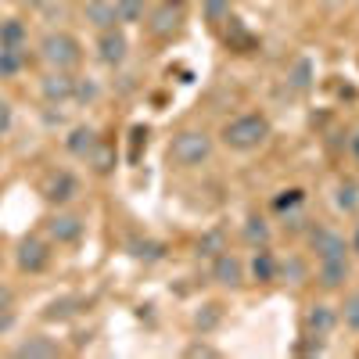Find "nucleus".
Segmentation results:
<instances>
[{
  "mask_svg": "<svg viewBox=\"0 0 359 359\" xmlns=\"http://www.w3.org/2000/svg\"><path fill=\"white\" fill-rule=\"evenodd\" d=\"M269 137V123L262 115H237L223 126V144L233 151H255V147Z\"/></svg>",
  "mask_w": 359,
  "mask_h": 359,
  "instance_id": "obj_1",
  "label": "nucleus"
},
{
  "mask_svg": "<svg viewBox=\"0 0 359 359\" xmlns=\"http://www.w3.org/2000/svg\"><path fill=\"white\" fill-rule=\"evenodd\" d=\"M208 155H212V137H208L205 130H184L169 144V158L180 169H194V165L208 162Z\"/></svg>",
  "mask_w": 359,
  "mask_h": 359,
  "instance_id": "obj_2",
  "label": "nucleus"
},
{
  "mask_svg": "<svg viewBox=\"0 0 359 359\" xmlns=\"http://www.w3.org/2000/svg\"><path fill=\"white\" fill-rule=\"evenodd\" d=\"M40 57H43L50 69H65L69 72L79 62V43L69 33H47L43 43H40Z\"/></svg>",
  "mask_w": 359,
  "mask_h": 359,
  "instance_id": "obj_3",
  "label": "nucleus"
},
{
  "mask_svg": "<svg viewBox=\"0 0 359 359\" xmlns=\"http://www.w3.org/2000/svg\"><path fill=\"white\" fill-rule=\"evenodd\" d=\"M180 22H184V0H165V4H158L151 15H147V29H151V36H172Z\"/></svg>",
  "mask_w": 359,
  "mask_h": 359,
  "instance_id": "obj_4",
  "label": "nucleus"
},
{
  "mask_svg": "<svg viewBox=\"0 0 359 359\" xmlns=\"http://www.w3.org/2000/svg\"><path fill=\"white\" fill-rule=\"evenodd\" d=\"M309 245L320 259H345L348 255V245H345V237L331 226H313L309 230Z\"/></svg>",
  "mask_w": 359,
  "mask_h": 359,
  "instance_id": "obj_5",
  "label": "nucleus"
},
{
  "mask_svg": "<svg viewBox=\"0 0 359 359\" xmlns=\"http://www.w3.org/2000/svg\"><path fill=\"white\" fill-rule=\"evenodd\" d=\"M18 269L22 273H40V269H47V262H50V252H47V245L40 241V237H25V241L18 245Z\"/></svg>",
  "mask_w": 359,
  "mask_h": 359,
  "instance_id": "obj_6",
  "label": "nucleus"
},
{
  "mask_svg": "<svg viewBox=\"0 0 359 359\" xmlns=\"http://www.w3.org/2000/svg\"><path fill=\"white\" fill-rule=\"evenodd\" d=\"M83 230H86V223L79 216H72V212H57V216L47 219V233L54 237L57 245H76L83 237Z\"/></svg>",
  "mask_w": 359,
  "mask_h": 359,
  "instance_id": "obj_7",
  "label": "nucleus"
},
{
  "mask_svg": "<svg viewBox=\"0 0 359 359\" xmlns=\"http://www.w3.org/2000/svg\"><path fill=\"white\" fill-rule=\"evenodd\" d=\"M79 194V180L72 176V172H50V180H47V187H43V198L47 201H54V205H65V201H72Z\"/></svg>",
  "mask_w": 359,
  "mask_h": 359,
  "instance_id": "obj_8",
  "label": "nucleus"
},
{
  "mask_svg": "<svg viewBox=\"0 0 359 359\" xmlns=\"http://www.w3.org/2000/svg\"><path fill=\"white\" fill-rule=\"evenodd\" d=\"M97 47H101V62L104 65H123L126 50H130V40H126V33H118V29H104Z\"/></svg>",
  "mask_w": 359,
  "mask_h": 359,
  "instance_id": "obj_9",
  "label": "nucleus"
},
{
  "mask_svg": "<svg viewBox=\"0 0 359 359\" xmlns=\"http://www.w3.org/2000/svg\"><path fill=\"white\" fill-rule=\"evenodd\" d=\"M241 277H245L241 259L230 255V252H219V255H216V262H212V280H216V284H223V287H237V284H241Z\"/></svg>",
  "mask_w": 359,
  "mask_h": 359,
  "instance_id": "obj_10",
  "label": "nucleus"
},
{
  "mask_svg": "<svg viewBox=\"0 0 359 359\" xmlns=\"http://www.w3.org/2000/svg\"><path fill=\"white\" fill-rule=\"evenodd\" d=\"M83 18L94 25V29H115V22H118V15H115V0H86L83 4Z\"/></svg>",
  "mask_w": 359,
  "mask_h": 359,
  "instance_id": "obj_11",
  "label": "nucleus"
},
{
  "mask_svg": "<svg viewBox=\"0 0 359 359\" xmlns=\"http://www.w3.org/2000/svg\"><path fill=\"white\" fill-rule=\"evenodd\" d=\"M40 90H43V97H47V101H69V97H72V90H76V79H72L65 69H54L50 76H43Z\"/></svg>",
  "mask_w": 359,
  "mask_h": 359,
  "instance_id": "obj_12",
  "label": "nucleus"
},
{
  "mask_svg": "<svg viewBox=\"0 0 359 359\" xmlns=\"http://www.w3.org/2000/svg\"><path fill=\"white\" fill-rule=\"evenodd\" d=\"M320 287L334 291L348 280V259H320V273H316Z\"/></svg>",
  "mask_w": 359,
  "mask_h": 359,
  "instance_id": "obj_13",
  "label": "nucleus"
},
{
  "mask_svg": "<svg viewBox=\"0 0 359 359\" xmlns=\"http://www.w3.org/2000/svg\"><path fill=\"white\" fill-rule=\"evenodd\" d=\"M101 140H97V130H90V126H76L65 140V147L76 155V158H90V151H94Z\"/></svg>",
  "mask_w": 359,
  "mask_h": 359,
  "instance_id": "obj_14",
  "label": "nucleus"
},
{
  "mask_svg": "<svg viewBox=\"0 0 359 359\" xmlns=\"http://www.w3.org/2000/svg\"><path fill=\"white\" fill-rule=\"evenodd\" d=\"M334 327H338V313L331 309V306H313L309 309V331L316 334V338H323V334H331L334 331Z\"/></svg>",
  "mask_w": 359,
  "mask_h": 359,
  "instance_id": "obj_15",
  "label": "nucleus"
},
{
  "mask_svg": "<svg viewBox=\"0 0 359 359\" xmlns=\"http://www.w3.org/2000/svg\"><path fill=\"white\" fill-rule=\"evenodd\" d=\"M15 355H29V359H36V355H43V359H50V355H57V345L50 341V338H43V334H36V338H29V341H22L18 348H15Z\"/></svg>",
  "mask_w": 359,
  "mask_h": 359,
  "instance_id": "obj_16",
  "label": "nucleus"
},
{
  "mask_svg": "<svg viewBox=\"0 0 359 359\" xmlns=\"http://www.w3.org/2000/svg\"><path fill=\"white\" fill-rule=\"evenodd\" d=\"M252 277L262 280V284H266V280H277V259L269 255L266 248L255 252V259H252Z\"/></svg>",
  "mask_w": 359,
  "mask_h": 359,
  "instance_id": "obj_17",
  "label": "nucleus"
},
{
  "mask_svg": "<svg viewBox=\"0 0 359 359\" xmlns=\"http://www.w3.org/2000/svg\"><path fill=\"white\" fill-rule=\"evenodd\" d=\"M22 40H25V25L18 18L0 22V47H22Z\"/></svg>",
  "mask_w": 359,
  "mask_h": 359,
  "instance_id": "obj_18",
  "label": "nucleus"
},
{
  "mask_svg": "<svg viewBox=\"0 0 359 359\" xmlns=\"http://www.w3.org/2000/svg\"><path fill=\"white\" fill-rule=\"evenodd\" d=\"M22 69V47H0V76H15Z\"/></svg>",
  "mask_w": 359,
  "mask_h": 359,
  "instance_id": "obj_19",
  "label": "nucleus"
},
{
  "mask_svg": "<svg viewBox=\"0 0 359 359\" xmlns=\"http://www.w3.org/2000/svg\"><path fill=\"white\" fill-rule=\"evenodd\" d=\"M118 22H140L144 18V0H115Z\"/></svg>",
  "mask_w": 359,
  "mask_h": 359,
  "instance_id": "obj_20",
  "label": "nucleus"
},
{
  "mask_svg": "<svg viewBox=\"0 0 359 359\" xmlns=\"http://www.w3.org/2000/svg\"><path fill=\"white\" fill-rule=\"evenodd\" d=\"M241 233H245V241H248V245H266V241H269V226H266V219H255V216L245 223Z\"/></svg>",
  "mask_w": 359,
  "mask_h": 359,
  "instance_id": "obj_21",
  "label": "nucleus"
},
{
  "mask_svg": "<svg viewBox=\"0 0 359 359\" xmlns=\"http://www.w3.org/2000/svg\"><path fill=\"white\" fill-rule=\"evenodd\" d=\"M277 277H287L291 284H302V280H306V262H302V259L277 262Z\"/></svg>",
  "mask_w": 359,
  "mask_h": 359,
  "instance_id": "obj_22",
  "label": "nucleus"
},
{
  "mask_svg": "<svg viewBox=\"0 0 359 359\" xmlns=\"http://www.w3.org/2000/svg\"><path fill=\"white\" fill-rule=\"evenodd\" d=\"M219 320H223V309H219V306H205V309L198 313V320H194V323L201 327V334H205V331H216Z\"/></svg>",
  "mask_w": 359,
  "mask_h": 359,
  "instance_id": "obj_23",
  "label": "nucleus"
},
{
  "mask_svg": "<svg viewBox=\"0 0 359 359\" xmlns=\"http://www.w3.org/2000/svg\"><path fill=\"white\" fill-rule=\"evenodd\" d=\"M133 255L144 259V262H155V259H162V245L158 241H137L133 245Z\"/></svg>",
  "mask_w": 359,
  "mask_h": 359,
  "instance_id": "obj_24",
  "label": "nucleus"
},
{
  "mask_svg": "<svg viewBox=\"0 0 359 359\" xmlns=\"http://www.w3.org/2000/svg\"><path fill=\"white\" fill-rule=\"evenodd\" d=\"M302 191H280V198H273V208H277V212H287V208H298V205H302Z\"/></svg>",
  "mask_w": 359,
  "mask_h": 359,
  "instance_id": "obj_25",
  "label": "nucleus"
},
{
  "mask_svg": "<svg viewBox=\"0 0 359 359\" xmlns=\"http://www.w3.org/2000/svg\"><path fill=\"white\" fill-rule=\"evenodd\" d=\"M345 313V327H352V331H359V294H352V298H345V306H341Z\"/></svg>",
  "mask_w": 359,
  "mask_h": 359,
  "instance_id": "obj_26",
  "label": "nucleus"
},
{
  "mask_svg": "<svg viewBox=\"0 0 359 359\" xmlns=\"http://www.w3.org/2000/svg\"><path fill=\"white\" fill-rule=\"evenodd\" d=\"M355 205H359V191L348 184V187H341L338 191V208L341 212H355Z\"/></svg>",
  "mask_w": 359,
  "mask_h": 359,
  "instance_id": "obj_27",
  "label": "nucleus"
},
{
  "mask_svg": "<svg viewBox=\"0 0 359 359\" xmlns=\"http://www.w3.org/2000/svg\"><path fill=\"white\" fill-rule=\"evenodd\" d=\"M90 162H94V169H97V172H108V169H111V151H108L104 144H97L94 151H90Z\"/></svg>",
  "mask_w": 359,
  "mask_h": 359,
  "instance_id": "obj_28",
  "label": "nucleus"
},
{
  "mask_svg": "<svg viewBox=\"0 0 359 359\" xmlns=\"http://www.w3.org/2000/svg\"><path fill=\"white\" fill-rule=\"evenodd\" d=\"M205 15L212 18V22H226V18H230V4H226V0H208Z\"/></svg>",
  "mask_w": 359,
  "mask_h": 359,
  "instance_id": "obj_29",
  "label": "nucleus"
},
{
  "mask_svg": "<svg viewBox=\"0 0 359 359\" xmlns=\"http://www.w3.org/2000/svg\"><path fill=\"white\" fill-rule=\"evenodd\" d=\"M309 76H313V65H309V62H298L294 72H291V83H294L298 90H306V86H309Z\"/></svg>",
  "mask_w": 359,
  "mask_h": 359,
  "instance_id": "obj_30",
  "label": "nucleus"
},
{
  "mask_svg": "<svg viewBox=\"0 0 359 359\" xmlns=\"http://www.w3.org/2000/svg\"><path fill=\"white\" fill-rule=\"evenodd\" d=\"M219 245H223V237H219V233H208V237H201L198 252H201V255H219V252H223Z\"/></svg>",
  "mask_w": 359,
  "mask_h": 359,
  "instance_id": "obj_31",
  "label": "nucleus"
},
{
  "mask_svg": "<svg viewBox=\"0 0 359 359\" xmlns=\"http://www.w3.org/2000/svg\"><path fill=\"white\" fill-rule=\"evenodd\" d=\"M72 97H79V101H94V97H97V83H76Z\"/></svg>",
  "mask_w": 359,
  "mask_h": 359,
  "instance_id": "obj_32",
  "label": "nucleus"
},
{
  "mask_svg": "<svg viewBox=\"0 0 359 359\" xmlns=\"http://www.w3.org/2000/svg\"><path fill=\"white\" fill-rule=\"evenodd\" d=\"M306 223H309V219H306L302 212H291V208H287V216H284V226H287L291 233H298V230H306Z\"/></svg>",
  "mask_w": 359,
  "mask_h": 359,
  "instance_id": "obj_33",
  "label": "nucleus"
},
{
  "mask_svg": "<svg viewBox=\"0 0 359 359\" xmlns=\"http://www.w3.org/2000/svg\"><path fill=\"white\" fill-rule=\"evenodd\" d=\"M11 130V104L0 97V133H8Z\"/></svg>",
  "mask_w": 359,
  "mask_h": 359,
  "instance_id": "obj_34",
  "label": "nucleus"
},
{
  "mask_svg": "<svg viewBox=\"0 0 359 359\" xmlns=\"http://www.w3.org/2000/svg\"><path fill=\"white\" fill-rule=\"evenodd\" d=\"M187 355H219V348H212V345H191Z\"/></svg>",
  "mask_w": 359,
  "mask_h": 359,
  "instance_id": "obj_35",
  "label": "nucleus"
},
{
  "mask_svg": "<svg viewBox=\"0 0 359 359\" xmlns=\"http://www.w3.org/2000/svg\"><path fill=\"white\" fill-rule=\"evenodd\" d=\"M11 302H15V294H11L8 287H0V313H4V309H11Z\"/></svg>",
  "mask_w": 359,
  "mask_h": 359,
  "instance_id": "obj_36",
  "label": "nucleus"
},
{
  "mask_svg": "<svg viewBox=\"0 0 359 359\" xmlns=\"http://www.w3.org/2000/svg\"><path fill=\"white\" fill-rule=\"evenodd\" d=\"M11 320H15V316H11L8 309H4V313H0V331H8V327H11Z\"/></svg>",
  "mask_w": 359,
  "mask_h": 359,
  "instance_id": "obj_37",
  "label": "nucleus"
},
{
  "mask_svg": "<svg viewBox=\"0 0 359 359\" xmlns=\"http://www.w3.org/2000/svg\"><path fill=\"white\" fill-rule=\"evenodd\" d=\"M352 252L359 255V223H355V230H352Z\"/></svg>",
  "mask_w": 359,
  "mask_h": 359,
  "instance_id": "obj_38",
  "label": "nucleus"
},
{
  "mask_svg": "<svg viewBox=\"0 0 359 359\" xmlns=\"http://www.w3.org/2000/svg\"><path fill=\"white\" fill-rule=\"evenodd\" d=\"M352 155L359 158V130H355V137H352Z\"/></svg>",
  "mask_w": 359,
  "mask_h": 359,
  "instance_id": "obj_39",
  "label": "nucleus"
},
{
  "mask_svg": "<svg viewBox=\"0 0 359 359\" xmlns=\"http://www.w3.org/2000/svg\"><path fill=\"white\" fill-rule=\"evenodd\" d=\"M25 4H33V8H43V4H47V0H25Z\"/></svg>",
  "mask_w": 359,
  "mask_h": 359,
  "instance_id": "obj_40",
  "label": "nucleus"
}]
</instances>
